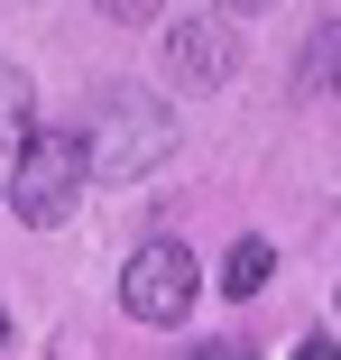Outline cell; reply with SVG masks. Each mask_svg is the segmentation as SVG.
<instances>
[{"label": "cell", "instance_id": "1", "mask_svg": "<svg viewBox=\"0 0 341 360\" xmlns=\"http://www.w3.org/2000/svg\"><path fill=\"white\" fill-rule=\"evenodd\" d=\"M74 148H83V176L129 185V176H148L157 158H175V111H166V102H148V93H111Z\"/></svg>", "mask_w": 341, "mask_h": 360}, {"label": "cell", "instance_id": "2", "mask_svg": "<svg viewBox=\"0 0 341 360\" xmlns=\"http://www.w3.org/2000/svg\"><path fill=\"white\" fill-rule=\"evenodd\" d=\"M74 185H83V148H74V139L28 129V139H19V167H10V212L46 231V222L74 212Z\"/></svg>", "mask_w": 341, "mask_h": 360}, {"label": "cell", "instance_id": "3", "mask_svg": "<svg viewBox=\"0 0 341 360\" xmlns=\"http://www.w3.org/2000/svg\"><path fill=\"white\" fill-rule=\"evenodd\" d=\"M194 296H203V268H194L185 240H148L139 259L120 268V305L139 314V323H185Z\"/></svg>", "mask_w": 341, "mask_h": 360}, {"label": "cell", "instance_id": "4", "mask_svg": "<svg viewBox=\"0 0 341 360\" xmlns=\"http://www.w3.org/2000/svg\"><path fill=\"white\" fill-rule=\"evenodd\" d=\"M166 65H175V84H231V65H240V37L222 19H185L166 37Z\"/></svg>", "mask_w": 341, "mask_h": 360}, {"label": "cell", "instance_id": "5", "mask_svg": "<svg viewBox=\"0 0 341 360\" xmlns=\"http://www.w3.org/2000/svg\"><path fill=\"white\" fill-rule=\"evenodd\" d=\"M267 268H277V250H267V240H240V250L222 259V296H240V305H249L258 286H267Z\"/></svg>", "mask_w": 341, "mask_h": 360}, {"label": "cell", "instance_id": "6", "mask_svg": "<svg viewBox=\"0 0 341 360\" xmlns=\"http://www.w3.org/2000/svg\"><path fill=\"white\" fill-rule=\"evenodd\" d=\"M28 75H19V65H0V148H19V139H28Z\"/></svg>", "mask_w": 341, "mask_h": 360}, {"label": "cell", "instance_id": "7", "mask_svg": "<svg viewBox=\"0 0 341 360\" xmlns=\"http://www.w3.org/2000/svg\"><path fill=\"white\" fill-rule=\"evenodd\" d=\"M305 84H341V28H323L305 46Z\"/></svg>", "mask_w": 341, "mask_h": 360}, {"label": "cell", "instance_id": "8", "mask_svg": "<svg viewBox=\"0 0 341 360\" xmlns=\"http://www.w3.org/2000/svg\"><path fill=\"white\" fill-rule=\"evenodd\" d=\"M157 10L166 0H102V19H120V28H157Z\"/></svg>", "mask_w": 341, "mask_h": 360}, {"label": "cell", "instance_id": "9", "mask_svg": "<svg viewBox=\"0 0 341 360\" xmlns=\"http://www.w3.org/2000/svg\"><path fill=\"white\" fill-rule=\"evenodd\" d=\"M194 360H258V342H240V333H231V342H203Z\"/></svg>", "mask_w": 341, "mask_h": 360}, {"label": "cell", "instance_id": "10", "mask_svg": "<svg viewBox=\"0 0 341 360\" xmlns=\"http://www.w3.org/2000/svg\"><path fill=\"white\" fill-rule=\"evenodd\" d=\"M295 360H341V342H323V333H314V342H305Z\"/></svg>", "mask_w": 341, "mask_h": 360}, {"label": "cell", "instance_id": "11", "mask_svg": "<svg viewBox=\"0 0 341 360\" xmlns=\"http://www.w3.org/2000/svg\"><path fill=\"white\" fill-rule=\"evenodd\" d=\"M213 10H222V19H249V10H267V0H213Z\"/></svg>", "mask_w": 341, "mask_h": 360}, {"label": "cell", "instance_id": "12", "mask_svg": "<svg viewBox=\"0 0 341 360\" xmlns=\"http://www.w3.org/2000/svg\"><path fill=\"white\" fill-rule=\"evenodd\" d=\"M0 342H10V314H0Z\"/></svg>", "mask_w": 341, "mask_h": 360}]
</instances>
